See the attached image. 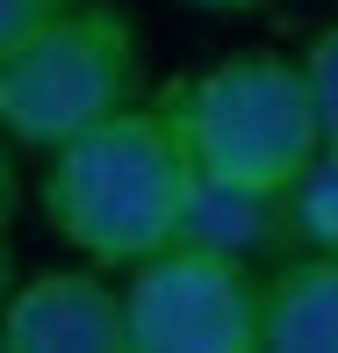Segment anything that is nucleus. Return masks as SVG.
Segmentation results:
<instances>
[{
  "instance_id": "nucleus-12",
  "label": "nucleus",
  "mask_w": 338,
  "mask_h": 353,
  "mask_svg": "<svg viewBox=\"0 0 338 353\" xmlns=\"http://www.w3.org/2000/svg\"><path fill=\"white\" fill-rule=\"evenodd\" d=\"M187 8H202V14H260L266 0H187Z\"/></svg>"
},
{
  "instance_id": "nucleus-8",
  "label": "nucleus",
  "mask_w": 338,
  "mask_h": 353,
  "mask_svg": "<svg viewBox=\"0 0 338 353\" xmlns=\"http://www.w3.org/2000/svg\"><path fill=\"white\" fill-rule=\"evenodd\" d=\"M288 231H295V252L338 260V152H317L310 173L288 188Z\"/></svg>"
},
{
  "instance_id": "nucleus-13",
  "label": "nucleus",
  "mask_w": 338,
  "mask_h": 353,
  "mask_svg": "<svg viewBox=\"0 0 338 353\" xmlns=\"http://www.w3.org/2000/svg\"><path fill=\"white\" fill-rule=\"evenodd\" d=\"M8 296H14V252H8V231H0V310H8Z\"/></svg>"
},
{
  "instance_id": "nucleus-1",
  "label": "nucleus",
  "mask_w": 338,
  "mask_h": 353,
  "mask_svg": "<svg viewBox=\"0 0 338 353\" xmlns=\"http://www.w3.org/2000/svg\"><path fill=\"white\" fill-rule=\"evenodd\" d=\"M195 181L202 173L173 130V116L158 108V94H144L130 116L101 123L94 137L43 159L36 202H43V223L79 252V267L130 274V267L158 260L166 245H180Z\"/></svg>"
},
{
  "instance_id": "nucleus-10",
  "label": "nucleus",
  "mask_w": 338,
  "mask_h": 353,
  "mask_svg": "<svg viewBox=\"0 0 338 353\" xmlns=\"http://www.w3.org/2000/svg\"><path fill=\"white\" fill-rule=\"evenodd\" d=\"M65 8H72V0H0V65H8L22 43H36Z\"/></svg>"
},
{
  "instance_id": "nucleus-7",
  "label": "nucleus",
  "mask_w": 338,
  "mask_h": 353,
  "mask_svg": "<svg viewBox=\"0 0 338 353\" xmlns=\"http://www.w3.org/2000/svg\"><path fill=\"white\" fill-rule=\"evenodd\" d=\"M260 353H338V260L288 252L260 281Z\"/></svg>"
},
{
  "instance_id": "nucleus-11",
  "label": "nucleus",
  "mask_w": 338,
  "mask_h": 353,
  "mask_svg": "<svg viewBox=\"0 0 338 353\" xmlns=\"http://www.w3.org/2000/svg\"><path fill=\"white\" fill-rule=\"evenodd\" d=\"M14 210H22V173H14V144L0 137V231L14 223Z\"/></svg>"
},
{
  "instance_id": "nucleus-5",
  "label": "nucleus",
  "mask_w": 338,
  "mask_h": 353,
  "mask_svg": "<svg viewBox=\"0 0 338 353\" xmlns=\"http://www.w3.org/2000/svg\"><path fill=\"white\" fill-rule=\"evenodd\" d=\"M0 346L8 353H130L116 274H94L72 260V267H43V274L14 281L8 310H0Z\"/></svg>"
},
{
  "instance_id": "nucleus-6",
  "label": "nucleus",
  "mask_w": 338,
  "mask_h": 353,
  "mask_svg": "<svg viewBox=\"0 0 338 353\" xmlns=\"http://www.w3.org/2000/svg\"><path fill=\"white\" fill-rule=\"evenodd\" d=\"M180 245L223 252V260L266 274V267H281L288 252H295V231H288V195H252V188L195 181V202H187V223H180Z\"/></svg>"
},
{
  "instance_id": "nucleus-4",
  "label": "nucleus",
  "mask_w": 338,
  "mask_h": 353,
  "mask_svg": "<svg viewBox=\"0 0 338 353\" xmlns=\"http://www.w3.org/2000/svg\"><path fill=\"white\" fill-rule=\"evenodd\" d=\"M260 281L223 252L166 245L116 281L130 353H260Z\"/></svg>"
},
{
  "instance_id": "nucleus-14",
  "label": "nucleus",
  "mask_w": 338,
  "mask_h": 353,
  "mask_svg": "<svg viewBox=\"0 0 338 353\" xmlns=\"http://www.w3.org/2000/svg\"><path fill=\"white\" fill-rule=\"evenodd\" d=\"M0 353H8V346H0Z\"/></svg>"
},
{
  "instance_id": "nucleus-9",
  "label": "nucleus",
  "mask_w": 338,
  "mask_h": 353,
  "mask_svg": "<svg viewBox=\"0 0 338 353\" xmlns=\"http://www.w3.org/2000/svg\"><path fill=\"white\" fill-rule=\"evenodd\" d=\"M302 87H310V116H317V152H338V22H324L310 43L295 51Z\"/></svg>"
},
{
  "instance_id": "nucleus-2",
  "label": "nucleus",
  "mask_w": 338,
  "mask_h": 353,
  "mask_svg": "<svg viewBox=\"0 0 338 353\" xmlns=\"http://www.w3.org/2000/svg\"><path fill=\"white\" fill-rule=\"evenodd\" d=\"M187 159L216 188L288 195L317 159V116L295 51H223L158 87Z\"/></svg>"
},
{
  "instance_id": "nucleus-3",
  "label": "nucleus",
  "mask_w": 338,
  "mask_h": 353,
  "mask_svg": "<svg viewBox=\"0 0 338 353\" xmlns=\"http://www.w3.org/2000/svg\"><path fill=\"white\" fill-rule=\"evenodd\" d=\"M144 101V29L123 0H72L36 43L0 65V137L14 152H65Z\"/></svg>"
}]
</instances>
